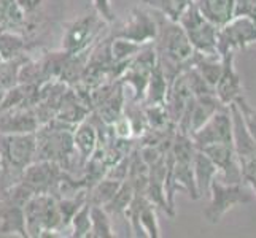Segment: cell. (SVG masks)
<instances>
[{
  "mask_svg": "<svg viewBox=\"0 0 256 238\" xmlns=\"http://www.w3.org/2000/svg\"><path fill=\"white\" fill-rule=\"evenodd\" d=\"M234 103L237 105V108H239V111L242 114V119L245 122V127H246V130H248L252 140L256 145V110L245 100L244 95L237 97V99L234 100Z\"/></svg>",
  "mask_w": 256,
  "mask_h": 238,
  "instance_id": "cell-29",
  "label": "cell"
},
{
  "mask_svg": "<svg viewBox=\"0 0 256 238\" xmlns=\"http://www.w3.org/2000/svg\"><path fill=\"white\" fill-rule=\"evenodd\" d=\"M104 21L97 14L82 16L68 25L62 37V51L67 54H78L90 48L92 40L96 38Z\"/></svg>",
  "mask_w": 256,
  "mask_h": 238,
  "instance_id": "cell-8",
  "label": "cell"
},
{
  "mask_svg": "<svg viewBox=\"0 0 256 238\" xmlns=\"http://www.w3.org/2000/svg\"><path fill=\"white\" fill-rule=\"evenodd\" d=\"M26 40L20 32L0 30V56L4 60L26 54Z\"/></svg>",
  "mask_w": 256,
  "mask_h": 238,
  "instance_id": "cell-23",
  "label": "cell"
},
{
  "mask_svg": "<svg viewBox=\"0 0 256 238\" xmlns=\"http://www.w3.org/2000/svg\"><path fill=\"white\" fill-rule=\"evenodd\" d=\"M156 11L162 13L172 21H178L180 14L188 6L191 0H146Z\"/></svg>",
  "mask_w": 256,
  "mask_h": 238,
  "instance_id": "cell-27",
  "label": "cell"
},
{
  "mask_svg": "<svg viewBox=\"0 0 256 238\" xmlns=\"http://www.w3.org/2000/svg\"><path fill=\"white\" fill-rule=\"evenodd\" d=\"M62 169L52 161H34L24 169L22 181L35 194H52L56 184L62 175Z\"/></svg>",
  "mask_w": 256,
  "mask_h": 238,
  "instance_id": "cell-10",
  "label": "cell"
},
{
  "mask_svg": "<svg viewBox=\"0 0 256 238\" xmlns=\"http://www.w3.org/2000/svg\"><path fill=\"white\" fill-rule=\"evenodd\" d=\"M236 52H226L222 56L223 59V68H222V75H220L218 83L215 84V94L216 99L222 102L226 107H229L237 97L242 95L244 86H242V78L237 73L236 65H234V59H236Z\"/></svg>",
  "mask_w": 256,
  "mask_h": 238,
  "instance_id": "cell-12",
  "label": "cell"
},
{
  "mask_svg": "<svg viewBox=\"0 0 256 238\" xmlns=\"http://www.w3.org/2000/svg\"><path fill=\"white\" fill-rule=\"evenodd\" d=\"M134 196H136L134 188H132V184L126 180V181L121 183V186L116 191V194H114L113 199L104 208L110 216L112 215H124V211L130 205Z\"/></svg>",
  "mask_w": 256,
  "mask_h": 238,
  "instance_id": "cell-25",
  "label": "cell"
},
{
  "mask_svg": "<svg viewBox=\"0 0 256 238\" xmlns=\"http://www.w3.org/2000/svg\"><path fill=\"white\" fill-rule=\"evenodd\" d=\"M234 16H246L256 21V0H236Z\"/></svg>",
  "mask_w": 256,
  "mask_h": 238,
  "instance_id": "cell-31",
  "label": "cell"
},
{
  "mask_svg": "<svg viewBox=\"0 0 256 238\" xmlns=\"http://www.w3.org/2000/svg\"><path fill=\"white\" fill-rule=\"evenodd\" d=\"M212 162L216 165L218 175H222V181L226 184L242 183V173L239 159L236 156L234 143H215L200 148Z\"/></svg>",
  "mask_w": 256,
  "mask_h": 238,
  "instance_id": "cell-9",
  "label": "cell"
},
{
  "mask_svg": "<svg viewBox=\"0 0 256 238\" xmlns=\"http://www.w3.org/2000/svg\"><path fill=\"white\" fill-rule=\"evenodd\" d=\"M90 216H91V238H113L116 237L112 226V219L110 215L105 211L104 207L99 205H91L90 210Z\"/></svg>",
  "mask_w": 256,
  "mask_h": 238,
  "instance_id": "cell-21",
  "label": "cell"
},
{
  "mask_svg": "<svg viewBox=\"0 0 256 238\" xmlns=\"http://www.w3.org/2000/svg\"><path fill=\"white\" fill-rule=\"evenodd\" d=\"M16 2L20 3V6L22 8L26 14H32L42 6L43 0H16Z\"/></svg>",
  "mask_w": 256,
  "mask_h": 238,
  "instance_id": "cell-32",
  "label": "cell"
},
{
  "mask_svg": "<svg viewBox=\"0 0 256 238\" xmlns=\"http://www.w3.org/2000/svg\"><path fill=\"white\" fill-rule=\"evenodd\" d=\"M199 13L216 27H222L234 17L236 0H192Z\"/></svg>",
  "mask_w": 256,
  "mask_h": 238,
  "instance_id": "cell-15",
  "label": "cell"
},
{
  "mask_svg": "<svg viewBox=\"0 0 256 238\" xmlns=\"http://www.w3.org/2000/svg\"><path fill=\"white\" fill-rule=\"evenodd\" d=\"M154 19L158 24V33L153 45L158 54V64L161 65L170 84L180 73L191 67L194 48L178 21H172L156 10Z\"/></svg>",
  "mask_w": 256,
  "mask_h": 238,
  "instance_id": "cell-1",
  "label": "cell"
},
{
  "mask_svg": "<svg viewBox=\"0 0 256 238\" xmlns=\"http://www.w3.org/2000/svg\"><path fill=\"white\" fill-rule=\"evenodd\" d=\"M178 24L186 33L191 46L196 52H200V54H220L216 49L218 27L199 13L192 0L180 14Z\"/></svg>",
  "mask_w": 256,
  "mask_h": 238,
  "instance_id": "cell-4",
  "label": "cell"
},
{
  "mask_svg": "<svg viewBox=\"0 0 256 238\" xmlns=\"http://www.w3.org/2000/svg\"><path fill=\"white\" fill-rule=\"evenodd\" d=\"M96 14L100 17L105 24H112L116 19V14L112 6V0H92Z\"/></svg>",
  "mask_w": 256,
  "mask_h": 238,
  "instance_id": "cell-30",
  "label": "cell"
},
{
  "mask_svg": "<svg viewBox=\"0 0 256 238\" xmlns=\"http://www.w3.org/2000/svg\"><path fill=\"white\" fill-rule=\"evenodd\" d=\"M210 204L204 211V216L210 224H218L222 218L236 205H244L253 202L252 189L242 183L226 184L216 178L212 181L210 186Z\"/></svg>",
  "mask_w": 256,
  "mask_h": 238,
  "instance_id": "cell-3",
  "label": "cell"
},
{
  "mask_svg": "<svg viewBox=\"0 0 256 238\" xmlns=\"http://www.w3.org/2000/svg\"><path fill=\"white\" fill-rule=\"evenodd\" d=\"M74 146L82 161L86 164L99 146V132L92 121H82L74 129Z\"/></svg>",
  "mask_w": 256,
  "mask_h": 238,
  "instance_id": "cell-14",
  "label": "cell"
},
{
  "mask_svg": "<svg viewBox=\"0 0 256 238\" xmlns=\"http://www.w3.org/2000/svg\"><path fill=\"white\" fill-rule=\"evenodd\" d=\"M167 91H169V81H167L161 65L156 64L152 75L148 78L146 91L142 102L145 105H164Z\"/></svg>",
  "mask_w": 256,
  "mask_h": 238,
  "instance_id": "cell-19",
  "label": "cell"
},
{
  "mask_svg": "<svg viewBox=\"0 0 256 238\" xmlns=\"http://www.w3.org/2000/svg\"><path fill=\"white\" fill-rule=\"evenodd\" d=\"M196 149L215 143H234L232 140V118L229 107L218 110L204 126L191 135Z\"/></svg>",
  "mask_w": 256,
  "mask_h": 238,
  "instance_id": "cell-7",
  "label": "cell"
},
{
  "mask_svg": "<svg viewBox=\"0 0 256 238\" xmlns=\"http://www.w3.org/2000/svg\"><path fill=\"white\" fill-rule=\"evenodd\" d=\"M0 234H13V235H20V237H29L28 227H26L24 207L4 204V202L0 204Z\"/></svg>",
  "mask_w": 256,
  "mask_h": 238,
  "instance_id": "cell-17",
  "label": "cell"
},
{
  "mask_svg": "<svg viewBox=\"0 0 256 238\" xmlns=\"http://www.w3.org/2000/svg\"><path fill=\"white\" fill-rule=\"evenodd\" d=\"M158 33V24L154 16L144 10H132L129 21L122 25L121 30L114 37H122L130 41H136L138 45H150L153 43Z\"/></svg>",
  "mask_w": 256,
  "mask_h": 238,
  "instance_id": "cell-11",
  "label": "cell"
},
{
  "mask_svg": "<svg viewBox=\"0 0 256 238\" xmlns=\"http://www.w3.org/2000/svg\"><path fill=\"white\" fill-rule=\"evenodd\" d=\"M4 95H5V89L0 87V105H2V100H4Z\"/></svg>",
  "mask_w": 256,
  "mask_h": 238,
  "instance_id": "cell-33",
  "label": "cell"
},
{
  "mask_svg": "<svg viewBox=\"0 0 256 238\" xmlns=\"http://www.w3.org/2000/svg\"><path fill=\"white\" fill-rule=\"evenodd\" d=\"M26 227L29 237H43L64 229L58 199L51 194H35L24 205Z\"/></svg>",
  "mask_w": 256,
  "mask_h": 238,
  "instance_id": "cell-2",
  "label": "cell"
},
{
  "mask_svg": "<svg viewBox=\"0 0 256 238\" xmlns=\"http://www.w3.org/2000/svg\"><path fill=\"white\" fill-rule=\"evenodd\" d=\"M192 170H194V181H196V189L199 197H208L212 181L218 176L216 165L204 153L196 149L192 159Z\"/></svg>",
  "mask_w": 256,
  "mask_h": 238,
  "instance_id": "cell-16",
  "label": "cell"
},
{
  "mask_svg": "<svg viewBox=\"0 0 256 238\" xmlns=\"http://www.w3.org/2000/svg\"><path fill=\"white\" fill-rule=\"evenodd\" d=\"M40 127L32 107H14L0 113V134H24Z\"/></svg>",
  "mask_w": 256,
  "mask_h": 238,
  "instance_id": "cell-13",
  "label": "cell"
},
{
  "mask_svg": "<svg viewBox=\"0 0 256 238\" xmlns=\"http://www.w3.org/2000/svg\"><path fill=\"white\" fill-rule=\"evenodd\" d=\"M121 183L122 181H116L113 178H108V176H104L100 181H97L94 186L88 191V202H90L91 205L105 207L113 199L114 194H116Z\"/></svg>",
  "mask_w": 256,
  "mask_h": 238,
  "instance_id": "cell-20",
  "label": "cell"
},
{
  "mask_svg": "<svg viewBox=\"0 0 256 238\" xmlns=\"http://www.w3.org/2000/svg\"><path fill=\"white\" fill-rule=\"evenodd\" d=\"M237 159H239V165H240L242 181L256 196V154L237 156Z\"/></svg>",
  "mask_w": 256,
  "mask_h": 238,
  "instance_id": "cell-28",
  "label": "cell"
},
{
  "mask_svg": "<svg viewBox=\"0 0 256 238\" xmlns=\"http://www.w3.org/2000/svg\"><path fill=\"white\" fill-rule=\"evenodd\" d=\"M0 154H2L4 164L24 170L37 157V135H35V132L0 134Z\"/></svg>",
  "mask_w": 256,
  "mask_h": 238,
  "instance_id": "cell-6",
  "label": "cell"
},
{
  "mask_svg": "<svg viewBox=\"0 0 256 238\" xmlns=\"http://www.w3.org/2000/svg\"><path fill=\"white\" fill-rule=\"evenodd\" d=\"M91 204L86 202L80 208L76 210V213L70 219V227H72V237L74 238H86L90 237L91 232V216H90Z\"/></svg>",
  "mask_w": 256,
  "mask_h": 238,
  "instance_id": "cell-26",
  "label": "cell"
},
{
  "mask_svg": "<svg viewBox=\"0 0 256 238\" xmlns=\"http://www.w3.org/2000/svg\"><path fill=\"white\" fill-rule=\"evenodd\" d=\"M145 45H138L136 41H130L128 38L122 37H114L110 41V54H112V60L116 64L121 62H129V60L134 57L137 52L142 49Z\"/></svg>",
  "mask_w": 256,
  "mask_h": 238,
  "instance_id": "cell-24",
  "label": "cell"
},
{
  "mask_svg": "<svg viewBox=\"0 0 256 238\" xmlns=\"http://www.w3.org/2000/svg\"><path fill=\"white\" fill-rule=\"evenodd\" d=\"M256 45V21L246 16H234L231 21L218 27L216 49L220 56L236 49Z\"/></svg>",
  "mask_w": 256,
  "mask_h": 238,
  "instance_id": "cell-5",
  "label": "cell"
},
{
  "mask_svg": "<svg viewBox=\"0 0 256 238\" xmlns=\"http://www.w3.org/2000/svg\"><path fill=\"white\" fill-rule=\"evenodd\" d=\"M138 226L145 237L150 238L160 237V224H158L154 205L145 197V194L142 200H140V207H138Z\"/></svg>",
  "mask_w": 256,
  "mask_h": 238,
  "instance_id": "cell-22",
  "label": "cell"
},
{
  "mask_svg": "<svg viewBox=\"0 0 256 238\" xmlns=\"http://www.w3.org/2000/svg\"><path fill=\"white\" fill-rule=\"evenodd\" d=\"M28 24V14L16 0H0V30L21 32Z\"/></svg>",
  "mask_w": 256,
  "mask_h": 238,
  "instance_id": "cell-18",
  "label": "cell"
},
{
  "mask_svg": "<svg viewBox=\"0 0 256 238\" xmlns=\"http://www.w3.org/2000/svg\"><path fill=\"white\" fill-rule=\"evenodd\" d=\"M0 172H2V154H0Z\"/></svg>",
  "mask_w": 256,
  "mask_h": 238,
  "instance_id": "cell-34",
  "label": "cell"
}]
</instances>
